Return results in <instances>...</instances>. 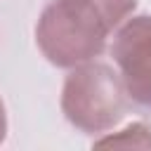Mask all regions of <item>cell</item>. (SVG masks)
<instances>
[{"label":"cell","mask_w":151,"mask_h":151,"mask_svg":"<svg viewBox=\"0 0 151 151\" xmlns=\"http://www.w3.org/2000/svg\"><path fill=\"white\" fill-rule=\"evenodd\" d=\"M113 26L94 0H50L35 24V45L57 68H73L106 50Z\"/></svg>","instance_id":"1"},{"label":"cell","mask_w":151,"mask_h":151,"mask_svg":"<svg viewBox=\"0 0 151 151\" xmlns=\"http://www.w3.org/2000/svg\"><path fill=\"white\" fill-rule=\"evenodd\" d=\"M127 106L120 76L97 59L68 68L61 85V113L85 134H106L113 130Z\"/></svg>","instance_id":"2"},{"label":"cell","mask_w":151,"mask_h":151,"mask_svg":"<svg viewBox=\"0 0 151 151\" xmlns=\"http://www.w3.org/2000/svg\"><path fill=\"white\" fill-rule=\"evenodd\" d=\"M111 57L127 99L151 109V14H130L116 28Z\"/></svg>","instance_id":"3"},{"label":"cell","mask_w":151,"mask_h":151,"mask_svg":"<svg viewBox=\"0 0 151 151\" xmlns=\"http://www.w3.org/2000/svg\"><path fill=\"white\" fill-rule=\"evenodd\" d=\"M94 146H139L151 149V127L146 123H130L118 132H106V137L94 139Z\"/></svg>","instance_id":"4"},{"label":"cell","mask_w":151,"mask_h":151,"mask_svg":"<svg viewBox=\"0 0 151 151\" xmlns=\"http://www.w3.org/2000/svg\"><path fill=\"white\" fill-rule=\"evenodd\" d=\"M94 2L99 5V9L104 12V17L113 28H118L137 7V0H94Z\"/></svg>","instance_id":"5"},{"label":"cell","mask_w":151,"mask_h":151,"mask_svg":"<svg viewBox=\"0 0 151 151\" xmlns=\"http://www.w3.org/2000/svg\"><path fill=\"white\" fill-rule=\"evenodd\" d=\"M7 137V111H5V101L0 99V144Z\"/></svg>","instance_id":"6"}]
</instances>
